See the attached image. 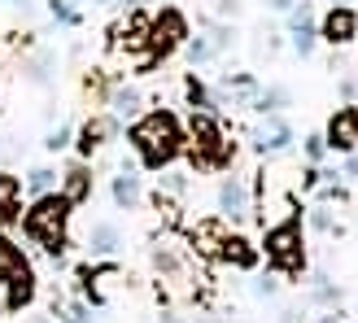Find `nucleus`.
I'll list each match as a JSON object with an SVG mask.
<instances>
[{
  "label": "nucleus",
  "instance_id": "nucleus-1",
  "mask_svg": "<svg viewBox=\"0 0 358 323\" xmlns=\"http://www.w3.org/2000/svg\"><path fill=\"white\" fill-rule=\"evenodd\" d=\"M127 140H131V149L140 153V162H145V166H153V171L171 166V162L179 157V149H184V131H179L175 114H166V110L140 114V118L131 122Z\"/></svg>",
  "mask_w": 358,
  "mask_h": 323
},
{
  "label": "nucleus",
  "instance_id": "nucleus-2",
  "mask_svg": "<svg viewBox=\"0 0 358 323\" xmlns=\"http://www.w3.org/2000/svg\"><path fill=\"white\" fill-rule=\"evenodd\" d=\"M70 210H75V206H70L62 192H57V196L44 192L40 201H35V206L27 210V223H22V227H27V236H31L35 245H44L52 258H57V254H62V245H66V223H70Z\"/></svg>",
  "mask_w": 358,
  "mask_h": 323
},
{
  "label": "nucleus",
  "instance_id": "nucleus-3",
  "mask_svg": "<svg viewBox=\"0 0 358 323\" xmlns=\"http://www.w3.org/2000/svg\"><path fill=\"white\" fill-rule=\"evenodd\" d=\"M188 149H192L196 166H219V162L227 157L223 127L214 122L210 110H192V118H188Z\"/></svg>",
  "mask_w": 358,
  "mask_h": 323
},
{
  "label": "nucleus",
  "instance_id": "nucleus-4",
  "mask_svg": "<svg viewBox=\"0 0 358 323\" xmlns=\"http://www.w3.org/2000/svg\"><path fill=\"white\" fill-rule=\"evenodd\" d=\"M266 258H271V266H280V271H289V275L301 271L306 249H301V227H297V219H284L275 227H266Z\"/></svg>",
  "mask_w": 358,
  "mask_h": 323
},
{
  "label": "nucleus",
  "instance_id": "nucleus-5",
  "mask_svg": "<svg viewBox=\"0 0 358 323\" xmlns=\"http://www.w3.org/2000/svg\"><path fill=\"white\" fill-rule=\"evenodd\" d=\"M184 35H188L184 13H179V9H162L153 17V27H149V44H153L157 57H166V52H175L179 44H184Z\"/></svg>",
  "mask_w": 358,
  "mask_h": 323
},
{
  "label": "nucleus",
  "instance_id": "nucleus-6",
  "mask_svg": "<svg viewBox=\"0 0 358 323\" xmlns=\"http://www.w3.org/2000/svg\"><path fill=\"white\" fill-rule=\"evenodd\" d=\"M214 201H219V214L223 219H245L249 214V188H245V179L241 175H223V184H219V192H214Z\"/></svg>",
  "mask_w": 358,
  "mask_h": 323
},
{
  "label": "nucleus",
  "instance_id": "nucleus-7",
  "mask_svg": "<svg viewBox=\"0 0 358 323\" xmlns=\"http://www.w3.org/2000/svg\"><path fill=\"white\" fill-rule=\"evenodd\" d=\"M324 145L336 149V153H354V149H358V110H336V114H332Z\"/></svg>",
  "mask_w": 358,
  "mask_h": 323
},
{
  "label": "nucleus",
  "instance_id": "nucleus-8",
  "mask_svg": "<svg viewBox=\"0 0 358 323\" xmlns=\"http://www.w3.org/2000/svg\"><path fill=\"white\" fill-rule=\"evenodd\" d=\"M87 258H114L118 249H122V231H118V223H110V219H101V223H92L87 227Z\"/></svg>",
  "mask_w": 358,
  "mask_h": 323
},
{
  "label": "nucleus",
  "instance_id": "nucleus-9",
  "mask_svg": "<svg viewBox=\"0 0 358 323\" xmlns=\"http://www.w3.org/2000/svg\"><path fill=\"white\" fill-rule=\"evenodd\" d=\"M319 35H324L328 44H350L354 35H358V13H354L350 5H332L328 17H324V31H319Z\"/></svg>",
  "mask_w": 358,
  "mask_h": 323
},
{
  "label": "nucleus",
  "instance_id": "nucleus-10",
  "mask_svg": "<svg viewBox=\"0 0 358 323\" xmlns=\"http://www.w3.org/2000/svg\"><path fill=\"white\" fill-rule=\"evenodd\" d=\"M289 140H293V127H289L280 114H266V118H262V127H258V149H262V153L289 149Z\"/></svg>",
  "mask_w": 358,
  "mask_h": 323
},
{
  "label": "nucleus",
  "instance_id": "nucleus-11",
  "mask_svg": "<svg viewBox=\"0 0 358 323\" xmlns=\"http://www.w3.org/2000/svg\"><path fill=\"white\" fill-rule=\"evenodd\" d=\"M140 105H145L140 87H114V92H110V118L114 122H136L140 118Z\"/></svg>",
  "mask_w": 358,
  "mask_h": 323
},
{
  "label": "nucleus",
  "instance_id": "nucleus-12",
  "mask_svg": "<svg viewBox=\"0 0 358 323\" xmlns=\"http://www.w3.org/2000/svg\"><path fill=\"white\" fill-rule=\"evenodd\" d=\"M140 196H145V188H140V175H136L131 166H122V171L114 175V206H118V210H136Z\"/></svg>",
  "mask_w": 358,
  "mask_h": 323
},
{
  "label": "nucleus",
  "instance_id": "nucleus-13",
  "mask_svg": "<svg viewBox=\"0 0 358 323\" xmlns=\"http://www.w3.org/2000/svg\"><path fill=\"white\" fill-rule=\"evenodd\" d=\"M114 136H118V122H114V118H92V122L79 131V149H83V153H96L101 145H110Z\"/></svg>",
  "mask_w": 358,
  "mask_h": 323
},
{
  "label": "nucleus",
  "instance_id": "nucleus-14",
  "mask_svg": "<svg viewBox=\"0 0 358 323\" xmlns=\"http://www.w3.org/2000/svg\"><path fill=\"white\" fill-rule=\"evenodd\" d=\"M87 192H92V175H87L83 166H70L62 175V196L70 206H79V201H87Z\"/></svg>",
  "mask_w": 358,
  "mask_h": 323
},
{
  "label": "nucleus",
  "instance_id": "nucleus-15",
  "mask_svg": "<svg viewBox=\"0 0 358 323\" xmlns=\"http://www.w3.org/2000/svg\"><path fill=\"white\" fill-rule=\"evenodd\" d=\"M219 254H223V262H231V266H241V271H249V266L258 262V254L249 249V241L245 236H223V245H219Z\"/></svg>",
  "mask_w": 358,
  "mask_h": 323
},
{
  "label": "nucleus",
  "instance_id": "nucleus-16",
  "mask_svg": "<svg viewBox=\"0 0 358 323\" xmlns=\"http://www.w3.org/2000/svg\"><path fill=\"white\" fill-rule=\"evenodd\" d=\"M31 297H35V271L27 266V271L9 275V310H22V306H31Z\"/></svg>",
  "mask_w": 358,
  "mask_h": 323
},
{
  "label": "nucleus",
  "instance_id": "nucleus-17",
  "mask_svg": "<svg viewBox=\"0 0 358 323\" xmlns=\"http://www.w3.org/2000/svg\"><path fill=\"white\" fill-rule=\"evenodd\" d=\"M17 271H27V258H22V249H17L5 231H0V280H9Z\"/></svg>",
  "mask_w": 358,
  "mask_h": 323
},
{
  "label": "nucleus",
  "instance_id": "nucleus-18",
  "mask_svg": "<svg viewBox=\"0 0 358 323\" xmlns=\"http://www.w3.org/2000/svg\"><path fill=\"white\" fill-rule=\"evenodd\" d=\"M17 206H22V179H17V175H0V214L13 219Z\"/></svg>",
  "mask_w": 358,
  "mask_h": 323
},
{
  "label": "nucleus",
  "instance_id": "nucleus-19",
  "mask_svg": "<svg viewBox=\"0 0 358 323\" xmlns=\"http://www.w3.org/2000/svg\"><path fill=\"white\" fill-rule=\"evenodd\" d=\"M223 236H227V231H223L219 223H196V231H192V241H196V249H206V254H219V245H223Z\"/></svg>",
  "mask_w": 358,
  "mask_h": 323
},
{
  "label": "nucleus",
  "instance_id": "nucleus-20",
  "mask_svg": "<svg viewBox=\"0 0 358 323\" xmlns=\"http://www.w3.org/2000/svg\"><path fill=\"white\" fill-rule=\"evenodd\" d=\"M118 280H122L118 271H101L96 284H92V301H110V297L118 293Z\"/></svg>",
  "mask_w": 358,
  "mask_h": 323
},
{
  "label": "nucleus",
  "instance_id": "nucleus-21",
  "mask_svg": "<svg viewBox=\"0 0 358 323\" xmlns=\"http://www.w3.org/2000/svg\"><path fill=\"white\" fill-rule=\"evenodd\" d=\"M52 66H57V57L52 52H40L31 66H27V75H31V83H48L52 79Z\"/></svg>",
  "mask_w": 358,
  "mask_h": 323
},
{
  "label": "nucleus",
  "instance_id": "nucleus-22",
  "mask_svg": "<svg viewBox=\"0 0 358 323\" xmlns=\"http://www.w3.org/2000/svg\"><path fill=\"white\" fill-rule=\"evenodd\" d=\"M52 184H57V175H52L48 166H35V171L27 175V188H31L35 196H44V192H52Z\"/></svg>",
  "mask_w": 358,
  "mask_h": 323
},
{
  "label": "nucleus",
  "instance_id": "nucleus-23",
  "mask_svg": "<svg viewBox=\"0 0 358 323\" xmlns=\"http://www.w3.org/2000/svg\"><path fill=\"white\" fill-rule=\"evenodd\" d=\"M284 105H289V92H284V87H266V92L258 96V110L262 114H280Z\"/></svg>",
  "mask_w": 358,
  "mask_h": 323
},
{
  "label": "nucleus",
  "instance_id": "nucleus-24",
  "mask_svg": "<svg viewBox=\"0 0 358 323\" xmlns=\"http://www.w3.org/2000/svg\"><path fill=\"white\" fill-rule=\"evenodd\" d=\"M293 48L301 52V57H306V52L315 48V27L306 22V17H297V27H293Z\"/></svg>",
  "mask_w": 358,
  "mask_h": 323
},
{
  "label": "nucleus",
  "instance_id": "nucleus-25",
  "mask_svg": "<svg viewBox=\"0 0 358 323\" xmlns=\"http://www.w3.org/2000/svg\"><path fill=\"white\" fill-rule=\"evenodd\" d=\"M62 319H66V323H92V315H87L83 301H70V306H62Z\"/></svg>",
  "mask_w": 358,
  "mask_h": 323
},
{
  "label": "nucleus",
  "instance_id": "nucleus-26",
  "mask_svg": "<svg viewBox=\"0 0 358 323\" xmlns=\"http://www.w3.org/2000/svg\"><path fill=\"white\" fill-rule=\"evenodd\" d=\"M52 17H57V22H66V27H75L79 22V13L66 5V0H52Z\"/></svg>",
  "mask_w": 358,
  "mask_h": 323
},
{
  "label": "nucleus",
  "instance_id": "nucleus-27",
  "mask_svg": "<svg viewBox=\"0 0 358 323\" xmlns=\"http://www.w3.org/2000/svg\"><path fill=\"white\" fill-rule=\"evenodd\" d=\"M44 145H48L52 153H57V149H66V145H70V127H57V131H48V140H44Z\"/></svg>",
  "mask_w": 358,
  "mask_h": 323
},
{
  "label": "nucleus",
  "instance_id": "nucleus-28",
  "mask_svg": "<svg viewBox=\"0 0 358 323\" xmlns=\"http://www.w3.org/2000/svg\"><path fill=\"white\" fill-rule=\"evenodd\" d=\"M271 9H293V0H266Z\"/></svg>",
  "mask_w": 358,
  "mask_h": 323
},
{
  "label": "nucleus",
  "instance_id": "nucleus-29",
  "mask_svg": "<svg viewBox=\"0 0 358 323\" xmlns=\"http://www.w3.org/2000/svg\"><path fill=\"white\" fill-rule=\"evenodd\" d=\"M350 179L358 184V153H354V162H350Z\"/></svg>",
  "mask_w": 358,
  "mask_h": 323
},
{
  "label": "nucleus",
  "instance_id": "nucleus-30",
  "mask_svg": "<svg viewBox=\"0 0 358 323\" xmlns=\"http://www.w3.org/2000/svg\"><path fill=\"white\" fill-rule=\"evenodd\" d=\"M157 323H179V319H175V315H162V319H157Z\"/></svg>",
  "mask_w": 358,
  "mask_h": 323
},
{
  "label": "nucleus",
  "instance_id": "nucleus-31",
  "mask_svg": "<svg viewBox=\"0 0 358 323\" xmlns=\"http://www.w3.org/2000/svg\"><path fill=\"white\" fill-rule=\"evenodd\" d=\"M87 5H110V0H87Z\"/></svg>",
  "mask_w": 358,
  "mask_h": 323
},
{
  "label": "nucleus",
  "instance_id": "nucleus-32",
  "mask_svg": "<svg viewBox=\"0 0 358 323\" xmlns=\"http://www.w3.org/2000/svg\"><path fill=\"white\" fill-rule=\"evenodd\" d=\"M332 5H350V0H332Z\"/></svg>",
  "mask_w": 358,
  "mask_h": 323
},
{
  "label": "nucleus",
  "instance_id": "nucleus-33",
  "mask_svg": "<svg viewBox=\"0 0 358 323\" xmlns=\"http://www.w3.org/2000/svg\"><path fill=\"white\" fill-rule=\"evenodd\" d=\"M127 5H140V0H127Z\"/></svg>",
  "mask_w": 358,
  "mask_h": 323
}]
</instances>
